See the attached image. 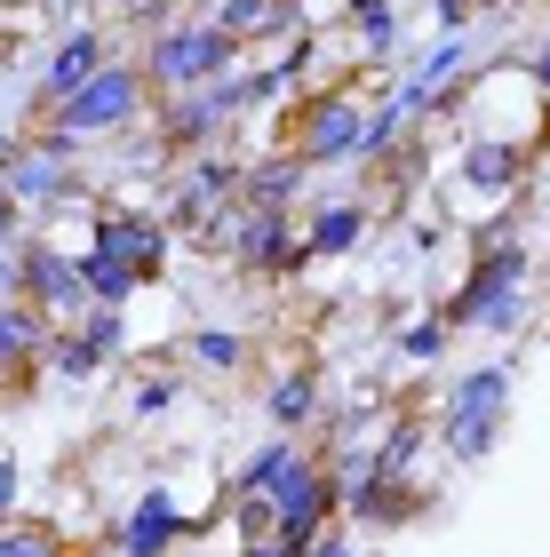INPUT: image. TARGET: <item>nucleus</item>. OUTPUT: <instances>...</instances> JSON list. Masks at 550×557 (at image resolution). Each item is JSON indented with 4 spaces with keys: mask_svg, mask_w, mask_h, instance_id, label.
<instances>
[{
    "mask_svg": "<svg viewBox=\"0 0 550 557\" xmlns=\"http://www.w3.org/2000/svg\"><path fill=\"white\" fill-rule=\"evenodd\" d=\"M527 311H535V247L527 239L479 247V263L439 295V319L455 335H518Z\"/></svg>",
    "mask_w": 550,
    "mask_h": 557,
    "instance_id": "f257e3e1",
    "label": "nucleus"
},
{
    "mask_svg": "<svg viewBox=\"0 0 550 557\" xmlns=\"http://www.w3.org/2000/svg\"><path fill=\"white\" fill-rule=\"evenodd\" d=\"M511 374H518V350H503V359H487V367H470L455 391L431 407V438L447 446V462H463V470H479L494 438H503V422H511Z\"/></svg>",
    "mask_w": 550,
    "mask_h": 557,
    "instance_id": "f03ea898",
    "label": "nucleus"
},
{
    "mask_svg": "<svg viewBox=\"0 0 550 557\" xmlns=\"http://www.w3.org/2000/svg\"><path fill=\"white\" fill-rule=\"evenodd\" d=\"M240 64H247V48L223 33L216 16H168V24H152V40H144V57H136V72H144L152 96L208 88V81H223V72H240Z\"/></svg>",
    "mask_w": 550,
    "mask_h": 557,
    "instance_id": "7ed1b4c3",
    "label": "nucleus"
},
{
    "mask_svg": "<svg viewBox=\"0 0 550 557\" xmlns=\"http://www.w3.org/2000/svg\"><path fill=\"white\" fill-rule=\"evenodd\" d=\"M9 208L24 215H57V208H105L81 175V144L57 136V128H33V136H9Z\"/></svg>",
    "mask_w": 550,
    "mask_h": 557,
    "instance_id": "20e7f679",
    "label": "nucleus"
},
{
    "mask_svg": "<svg viewBox=\"0 0 550 557\" xmlns=\"http://www.w3.org/2000/svg\"><path fill=\"white\" fill-rule=\"evenodd\" d=\"M359 136H367V96L311 88V96H295V104H288L280 151H295L311 175H335V168H359Z\"/></svg>",
    "mask_w": 550,
    "mask_h": 557,
    "instance_id": "39448f33",
    "label": "nucleus"
},
{
    "mask_svg": "<svg viewBox=\"0 0 550 557\" xmlns=\"http://www.w3.org/2000/svg\"><path fill=\"white\" fill-rule=\"evenodd\" d=\"M144 112H152V88H144V72H136L129 57H112L88 88H72L64 104H48V112H40V128H57V136H72V144H96V136L136 128Z\"/></svg>",
    "mask_w": 550,
    "mask_h": 557,
    "instance_id": "423d86ee",
    "label": "nucleus"
},
{
    "mask_svg": "<svg viewBox=\"0 0 550 557\" xmlns=\"http://www.w3.org/2000/svg\"><path fill=\"white\" fill-rule=\"evenodd\" d=\"M232 271L264 278V287H288V278L311 271V247H304V223H295L288 208H247L232 215Z\"/></svg>",
    "mask_w": 550,
    "mask_h": 557,
    "instance_id": "0eeeda50",
    "label": "nucleus"
},
{
    "mask_svg": "<svg viewBox=\"0 0 550 557\" xmlns=\"http://www.w3.org/2000/svg\"><path fill=\"white\" fill-rule=\"evenodd\" d=\"M16 295L48 319V335H57V326H81L96 311L88 287H81V256H64L57 239H33V232L16 247Z\"/></svg>",
    "mask_w": 550,
    "mask_h": 557,
    "instance_id": "6e6552de",
    "label": "nucleus"
},
{
    "mask_svg": "<svg viewBox=\"0 0 550 557\" xmlns=\"http://www.w3.org/2000/svg\"><path fill=\"white\" fill-rule=\"evenodd\" d=\"M455 184L470 199H487V208H511V199L535 184V144L527 136H470L455 151Z\"/></svg>",
    "mask_w": 550,
    "mask_h": 557,
    "instance_id": "1a4fd4ad",
    "label": "nucleus"
},
{
    "mask_svg": "<svg viewBox=\"0 0 550 557\" xmlns=\"http://www.w3.org/2000/svg\"><path fill=\"white\" fill-rule=\"evenodd\" d=\"M192 534H208V525H199L168 486H144V494L129 502V518H112V525H105V542H112V549H129V557H168V549H184Z\"/></svg>",
    "mask_w": 550,
    "mask_h": 557,
    "instance_id": "9d476101",
    "label": "nucleus"
},
{
    "mask_svg": "<svg viewBox=\"0 0 550 557\" xmlns=\"http://www.w3.org/2000/svg\"><path fill=\"white\" fill-rule=\"evenodd\" d=\"M105 64H112V40L96 33V24H64V33H57V48L40 57V81H33V120H40L48 104H64L72 88H88Z\"/></svg>",
    "mask_w": 550,
    "mask_h": 557,
    "instance_id": "9b49d317",
    "label": "nucleus"
},
{
    "mask_svg": "<svg viewBox=\"0 0 550 557\" xmlns=\"http://www.w3.org/2000/svg\"><path fill=\"white\" fill-rule=\"evenodd\" d=\"M88 223H96L88 247H112V256L129 263L136 278H160V263L176 256V232H168L152 208H96Z\"/></svg>",
    "mask_w": 550,
    "mask_h": 557,
    "instance_id": "f8f14e48",
    "label": "nucleus"
},
{
    "mask_svg": "<svg viewBox=\"0 0 550 557\" xmlns=\"http://www.w3.org/2000/svg\"><path fill=\"white\" fill-rule=\"evenodd\" d=\"M431 510V494H423V478H383L375 470L367 486L343 494V525H359V534H391V525H407Z\"/></svg>",
    "mask_w": 550,
    "mask_h": 557,
    "instance_id": "ddd939ff",
    "label": "nucleus"
},
{
    "mask_svg": "<svg viewBox=\"0 0 550 557\" xmlns=\"http://www.w3.org/2000/svg\"><path fill=\"white\" fill-rule=\"evenodd\" d=\"M319 407H328L319 367H280V374L264 383V422H271V438H311V430H319Z\"/></svg>",
    "mask_w": 550,
    "mask_h": 557,
    "instance_id": "4468645a",
    "label": "nucleus"
},
{
    "mask_svg": "<svg viewBox=\"0 0 550 557\" xmlns=\"http://www.w3.org/2000/svg\"><path fill=\"white\" fill-rule=\"evenodd\" d=\"M311 184H319V175L295 160V151H280V144H271L264 160H240V199H247V208H288V215H304Z\"/></svg>",
    "mask_w": 550,
    "mask_h": 557,
    "instance_id": "2eb2a0df",
    "label": "nucleus"
},
{
    "mask_svg": "<svg viewBox=\"0 0 550 557\" xmlns=\"http://www.w3.org/2000/svg\"><path fill=\"white\" fill-rule=\"evenodd\" d=\"M367 239H375V208H367V199H319V208H304V247H311V263L359 256Z\"/></svg>",
    "mask_w": 550,
    "mask_h": 557,
    "instance_id": "dca6fc26",
    "label": "nucleus"
},
{
    "mask_svg": "<svg viewBox=\"0 0 550 557\" xmlns=\"http://www.w3.org/2000/svg\"><path fill=\"white\" fill-rule=\"evenodd\" d=\"M216 24L240 48H288V40H304V9H295V0H223Z\"/></svg>",
    "mask_w": 550,
    "mask_h": 557,
    "instance_id": "f3484780",
    "label": "nucleus"
},
{
    "mask_svg": "<svg viewBox=\"0 0 550 557\" xmlns=\"http://www.w3.org/2000/svg\"><path fill=\"white\" fill-rule=\"evenodd\" d=\"M40 359H48V319L33 302H0V391L40 374Z\"/></svg>",
    "mask_w": 550,
    "mask_h": 557,
    "instance_id": "a211bd4d",
    "label": "nucleus"
},
{
    "mask_svg": "<svg viewBox=\"0 0 550 557\" xmlns=\"http://www.w3.org/2000/svg\"><path fill=\"white\" fill-rule=\"evenodd\" d=\"M48 374H64V383H96V374H105L112 359H105V343L88 335V326H57V335H48V359H40Z\"/></svg>",
    "mask_w": 550,
    "mask_h": 557,
    "instance_id": "6ab92c4d",
    "label": "nucleus"
},
{
    "mask_svg": "<svg viewBox=\"0 0 550 557\" xmlns=\"http://www.w3.org/2000/svg\"><path fill=\"white\" fill-rule=\"evenodd\" d=\"M455 72H470V33H439L431 48H415V64H407L399 88H447Z\"/></svg>",
    "mask_w": 550,
    "mask_h": 557,
    "instance_id": "aec40b11",
    "label": "nucleus"
},
{
    "mask_svg": "<svg viewBox=\"0 0 550 557\" xmlns=\"http://www.w3.org/2000/svg\"><path fill=\"white\" fill-rule=\"evenodd\" d=\"M447 343H455V326L439 319V302H431L423 319H399V326H391V350H399L407 367H439V359H447Z\"/></svg>",
    "mask_w": 550,
    "mask_h": 557,
    "instance_id": "412c9836",
    "label": "nucleus"
},
{
    "mask_svg": "<svg viewBox=\"0 0 550 557\" xmlns=\"http://www.w3.org/2000/svg\"><path fill=\"white\" fill-rule=\"evenodd\" d=\"M184 350H192V359L208 367V374H240L247 359H256L240 326H192V335H184Z\"/></svg>",
    "mask_w": 550,
    "mask_h": 557,
    "instance_id": "4be33fe9",
    "label": "nucleus"
},
{
    "mask_svg": "<svg viewBox=\"0 0 550 557\" xmlns=\"http://www.w3.org/2000/svg\"><path fill=\"white\" fill-rule=\"evenodd\" d=\"M0 557H72V542L64 534H48V525H0Z\"/></svg>",
    "mask_w": 550,
    "mask_h": 557,
    "instance_id": "5701e85b",
    "label": "nucleus"
},
{
    "mask_svg": "<svg viewBox=\"0 0 550 557\" xmlns=\"http://www.w3.org/2000/svg\"><path fill=\"white\" fill-rule=\"evenodd\" d=\"M176 398H184V383H176V374H144V383H136V422H160V414H176Z\"/></svg>",
    "mask_w": 550,
    "mask_h": 557,
    "instance_id": "b1692460",
    "label": "nucleus"
},
{
    "mask_svg": "<svg viewBox=\"0 0 550 557\" xmlns=\"http://www.w3.org/2000/svg\"><path fill=\"white\" fill-rule=\"evenodd\" d=\"M431 24L439 33H470V24H479V0H431Z\"/></svg>",
    "mask_w": 550,
    "mask_h": 557,
    "instance_id": "393cba45",
    "label": "nucleus"
},
{
    "mask_svg": "<svg viewBox=\"0 0 550 557\" xmlns=\"http://www.w3.org/2000/svg\"><path fill=\"white\" fill-rule=\"evenodd\" d=\"M304 557H359V534H352V525L335 518V525H328V534H319V542H311Z\"/></svg>",
    "mask_w": 550,
    "mask_h": 557,
    "instance_id": "a878e982",
    "label": "nucleus"
},
{
    "mask_svg": "<svg viewBox=\"0 0 550 557\" xmlns=\"http://www.w3.org/2000/svg\"><path fill=\"white\" fill-rule=\"evenodd\" d=\"M120 16H136V24H168V16H184L176 0H112Z\"/></svg>",
    "mask_w": 550,
    "mask_h": 557,
    "instance_id": "bb28decb",
    "label": "nucleus"
},
{
    "mask_svg": "<svg viewBox=\"0 0 550 557\" xmlns=\"http://www.w3.org/2000/svg\"><path fill=\"white\" fill-rule=\"evenodd\" d=\"M16 494H24V478H16V462H9V454H0V525L16 518Z\"/></svg>",
    "mask_w": 550,
    "mask_h": 557,
    "instance_id": "cd10ccee",
    "label": "nucleus"
},
{
    "mask_svg": "<svg viewBox=\"0 0 550 557\" xmlns=\"http://www.w3.org/2000/svg\"><path fill=\"white\" fill-rule=\"evenodd\" d=\"M16 247H24V208L0 199V256H16Z\"/></svg>",
    "mask_w": 550,
    "mask_h": 557,
    "instance_id": "c85d7f7f",
    "label": "nucleus"
},
{
    "mask_svg": "<svg viewBox=\"0 0 550 557\" xmlns=\"http://www.w3.org/2000/svg\"><path fill=\"white\" fill-rule=\"evenodd\" d=\"M527 81H535V96H542V112H550V48H535V57H527Z\"/></svg>",
    "mask_w": 550,
    "mask_h": 557,
    "instance_id": "c756f323",
    "label": "nucleus"
},
{
    "mask_svg": "<svg viewBox=\"0 0 550 557\" xmlns=\"http://www.w3.org/2000/svg\"><path fill=\"white\" fill-rule=\"evenodd\" d=\"M232 557H288L280 542H232Z\"/></svg>",
    "mask_w": 550,
    "mask_h": 557,
    "instance_id": "7c9ffc66",
    "label": "nucleus"
},
{
    "mask_svg": "<svg viewBox=\"0 0 550 557\" xmlns=\"http://www.w3.org/2000/svg\"><path fill=\"white\" fill-rule=\"evenodd\" d=\"M48 0H0V16H40Z\"/></svg>",
    "mask_w": 550,
    "mask_h": 557,
    "instance_id": "2f4dec72",
    "label": "nucleus"
},
{
    "mask_svg": "<svg viewBox=\"0 0 550 557\" xmlns=\"http://www.w3.org/2000/svg\"><path fill=\"white\" fill-rule=\"evenodd\" d=\"M176 9H192V16H216V9H223V0H176Z\"/></svg>",
    "mask_w": 550,
    "mask_h": 557,
    "instance_id": "473e14b6",
    "label": "nucleus"
},
{
    "mask_svg": "<svg viewBox=\"0 0 550 557\" xmlns=\"http://www.w3.org/2000/svg\"><path fill=\"white\" fill-rule=\"evenodd\" d=\"M0 151H9V136H0ZM0 199H9V160H0Z\"/></svg>",
    "mask_w": 550,
    "mask_h": 557,
    "instance_id": "72a5a7b5",
    "label": "nucleus"
}]
</instances>
